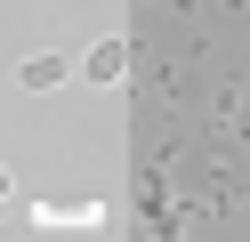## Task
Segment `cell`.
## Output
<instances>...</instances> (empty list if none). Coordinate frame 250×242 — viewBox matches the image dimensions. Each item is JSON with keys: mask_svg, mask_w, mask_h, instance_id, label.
Segmentation results:
<instances>
[{"mask_svg": "<svg viewBox=\"0 0 250 242\" xmlns=\"http://www.w3.org/2000/svg\"><path fill=\"white\" fill-rule=\"evenodd\" d=\"M81 73H89V81H105V89H113V81L129 73V41H113V32H105V41H97V48H89V57H81Z\"/></svg>", "mask_w": 250, "mask_h": 242, "instance_id": "6da1fadb", "label": "cell"}, {"mask_svg": "<svg viewBox=\"0 0 250 242\" xmlns=\"http://www.w3.org/2000/svg\"><path fill=\"white\" fill-rule=\"evenodd\" d=\"M17 81H24L33 97H49L57 81H65V57H24V65H17Z\"/></svg>", "mask_w": 250, "mask_h": 242, "instance_id": "7a4b0ae2", "label": "cell"}, {"mask_svg": "<svg viewBox=\"0 0 250 242\" xmlns=\"http://www.w3.org/2000/svg\"><path fill=\"white\" fill-rule=\"evenodd\" d=\"M0 202H8V170H0Z\"/></svg>", "mask_w": 250, "mask_h": 242, "instance_id": "3957f363", "label": "cell"}]
</instances>
